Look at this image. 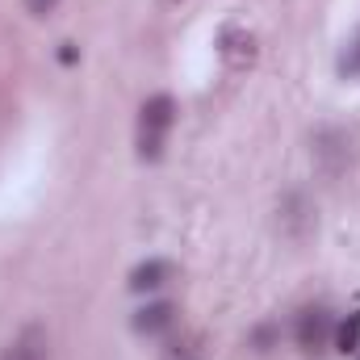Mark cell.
Wrapping results in <instances>:
<instances>
[{"instance_id": "10", "label": "cell", "mask_w": 360, "mask_h": 360, "mask_svg": "<svg viewBox=\"0 0 360 360\" xmlns=\"http://www.w3.org/2000/svg\"><path fill=\"white\" fill-rule=\"evenodd\" d=\"M59 59H63V63H76V46H72V42H63V51H59Z\"/></svg>"}, {"instance_id": "9", "label": "cell", "mask_w": 360, "mask_h": 360, "mask_svg": "<svg viewBox=\"0 0 360 360\" xmlns=\"http://www.w3.org/2000/svg\"><path fill=\"white\" fill-rule=\"evenodd\" d=\"M59 8V0H25V13L30 17H51Z\"/></svg>"}, {"instance_id": "2", "label": "cell", "mask_w": 360, "mask_h": 360, "mask_svg": "<svg viewBox=\"0 0 360 360\" xmlns=\"http://www.w3.org/2000/svg\"><path fill=\"white\" fill-rule=\"evenodd\" d=\"M331 335H335V323H331V314H327L323 306H310V310L297 314L293 340H297L302 352H323V348L331 344Z\"/></svg>"}, {"instance_id": "8", "label": "cell", "mask_w": 360, "mask_h": 360, "mask_svg": "<svg viewBox=\"0 0 360 360\" xmlns=\"http://www.w3.org/2000/svg\"><path fill=\"white\" fill-rule=\"evenodd\" d=\"M340 76H348V80H356V76H360V38L344 51V55H340Z\"/></svg>"}, {"instance_id": "1", "label": "cell", "mask_w": 360, "mask_h": 360, "mask_svg": "<svg viewBox=\"0 0 360 360\" xmlns=\"http://www.w3.org/2000/svg\"><path fill=\"white\" fill-rule=\"evenodd\" d=\"M172 126H176V101L168 92L147 96L139 109V160H160Z\"/></svg>"}, {"instance_id": "3", "label": "cell", "mask_w": 360, "mask_h": 360, "mask_svg": "<svg viewBox=\"0 0 360 360\" xmlns=\"http://www.w3.org/2000/svg\"><path fill=\"white\" fill-rule=\"evenodd\" d=\"M46 356H51L46 331H42V327H25V331H17V335L8 340V348H4L0 360H46Z\"/></svg>"}, {"instance_id": "7", "label": "cell", "mask_w": 360, "mask_h": 360, "mask_svg": "<svg viewBox=\"0 0 360 360\" xmlns=\"http://www.w3.org/2000/svg\"><path fill=\"white\" fill-rule=\"evenodd\" d=\"M331 344H335L344 356H356V352H360V310H352V314H348V319L335 327Z\"/></svg>"}, {"instance_id": "5", "label": "cell", "mask_w": 360, "mask_h": 360, "mask_svg": "<svg viewBox=\"0 0 360 360\" xmlns=\"http://www.w3.org/2000/svg\"><path fill=\"white\" fill-rule=\"evenodd\" d=\"M172 276H176L172 260H143L139 269L130 272V289H134V293H155V289H164Z\"/></svg>"}, {"instance_id": "6", "label": "cell", "mask_w": 360, "mask_h": 360, "mask_svg": "<svg viewBox=\"0 0 360 360\" xmlns=\"http://www.w3.org/2000/svg\"><path fill=\"white\" fill-rule=\"evenodd\" d=\"M222 55H226L235 68H243V63H252V59H256V38H252L248 30L231 25V30L222 34Z\"/></svg>"}, {"instance_id": "4", "label": "cell", "mask_w": 360, "mask_h": 360, "mask_svg": "<svg viewBox=\"0 0 360 360\" xmlns=\"http://www.w3.org/2000/svg\"><path fill=\"white\" fill-rule=\"evenodd\" d=\"M172 323H176V306L172 302H147L134 314V331L139 335H164V331H172Z\"/></svg>"}]
</instances>
